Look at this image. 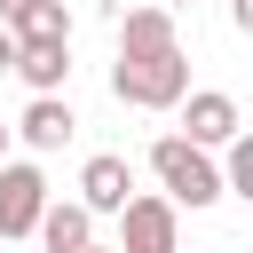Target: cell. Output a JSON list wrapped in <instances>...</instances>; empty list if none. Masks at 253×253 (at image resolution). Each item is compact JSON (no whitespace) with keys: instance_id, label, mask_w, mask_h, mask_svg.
<instances>
[{"instance_id":"6da1fadb","label":"cell","mask_w":253,"mask_h":253,"mask_svg":"<svg viewBox=\"0 0 253 253\" xmlns=\"http://www.w3.org/2000/svg\"><path fill=\"white\" fill-rule=\"evenodd\" d=\"M111 95L134 103V111H182L190 103V55L166 47V55H119L111 63Z\"/></svg>"},{"instance_id":"7a4b0ae2","label":"cell","mask_w":253,"mask_h":253,"mask_svg":"<svg viewBox=\"0 0 253 253\" xmlns=\"http://www.w3.org/2000/svg\"><path fill=\"white\" fill-rule=\"evenodd\" d=\"M150 174H158V190H166L174 206H190V213L213 206V198H229L213 150H198V142H182V134H158V142H150Z\"/></svg>"},{"instance_id":"3957f363","label":"cell","mask_w":253,"mask_h":253,"mask_svg":"<svg viewBox=\"0 0 253 253\" xmlns=\"http://www.w3.org/2000/svg\"><path fill=\"white\" fill-rule=\"evenodd\" d=\"M47 174L32 166V158H8L0 166V245H16V237H40V221H47Z\"/></svg>"},{"instance_id":"277c9868","label":"cell","mask_w":253,"mask_h":253,"mask_svg":"<svg viewBox=\"0 0 253 253\" xmlns=\"http://www.w3.org/2000/svg\"><path fill=\"white\" fill-rule=\"evenodd\" d=\"M119 253H182V206L134 190V206L119 213Z\"/></svg>"},{"instance_id":"5b68a950","label":"cell","mask_w":253,"mask_h":253,"mask_svg":"<svg viewBox=\"0 0 253 253\" xmlns=\"http://www.w3.org/2000/svg\"><path fill=\"white\" fill-rule=\"evenodd\" d=\"M237 134H245L237 95H221V87H190V103H182V142H198V150H229Z\"/></svg>"},{"instance_id":"8992f818","label":"cell","mask_w":253,"mask_h":253,"mask_svg":"<svg viewBox=\"0 0 253 253\" xmlns=\"http://www.w3.org/2000/svg\"><path fill=\"white\" fill-rule=\"evenodd\" d=\"M79 206H87V213H126V206H134V166H126L119 150H95V158L79 166Z\"/></svg>"},{"instance_id":"52a82bcc","label":"cell","mask_w":253,"mask_h":253,"mask_svg":"<svg viewBox=\"0 0 253 253\" xmlns=\"http://www.w3.org/2000/svg\"><path fill=\"white\" fill-rule=\"evenodd\" d=\"M166 47H182V32H174V8H126L119 16V55H166Z\"/></svg>"},{"instance_id":"ba28073f","label":"cell","mask_w":253,"mask_h":253,"mask_svg":"<svg viewBox=\"0 0 253 253\" xmlns=\"http://www.w3.org/2000/svg\"><path fill=\"white\" fill-rule=\"evenodd\" d=\"M16 134H24L32 150H63V142L79 134V119H71V103H63V95H32V103H24V119H16Z\"/></svg>"},{"instance_id":"9c48e42d","label":"cell","mask_w":253,"mask_h":253,"mask_svg":"<svg viewBox=\"0 0 253 253\" xmlns=\"http://www.w3.org/2000/svg\"><path fill=\"white\" fill-rule=\"evenodd\" d=\"M40 245H47V253H87V245H95V213H87L79 198H55L47 221H40Z\"/></svg>"},{"instance_id":"30bf717a","label":"cell","mask_w":253,"mask_h":253,"mask_svg":"<svg viewBox=\"0 0 253 253\" xmlns=\"http://www.w3.org/2000/svg\"><path fill=\"white\" fill-rule=\"evenodd\" d=\"M8 32H16V47H71V8L63 0H32Z\"/></svg>"},{"instance_id":"8fae6325","label":"cell","mask_w":253,"mask_h":253,"mask_svg":"<svg viewBox=\"0 0 253 253\" xmlns=\"http://www.w3.org/2000/svg\"><path fill=\"white\" fill-rule=\"evenodd\" d=\"M16 79H24L32 95H63V79H71V47H24Z\"/></svg>"},{"instance_id":"7c38bea8","label":"cell","mask_w":253,"mask_h":253,"mask_svg":"<svg viewBox=\"0 0 253 253\" xmlns=\"http://www.w3.org/2000/svg\"><path fill=\"white\" fill-rule=\"evenodd\" d=\"M221 182H229V198H245V206H253V134H237V142H229Z\"/></svg>"},{"instance_id":"4fadbf2b","label":"cell","mask_w":253,"mask_h":253,"mask_svg":"<svg viewBox=\"0 0 253 253\" xmlns=\"http://www.w3.org/2000/svg\"><path fill=\"white\" fill-rule=\"evenodd\" d=\"M16 63H24V47H16V32H8V24H0V79H8V71H16Z\"/></svg>"},{"instance_id":"5bb4252c","label":"cell","mask_w":253,"mask_h":253,"mask_svg":"<svg viewBox=\"0 0 253 253\" xmlns=\"http://www.w3.org/2000/svg\"><path fill=\"white\" fill-rule=\"evenodd\" d=\"M229 24H237V32L253 40V0H229Z\"/></svg>"},{"instance_id":"9a60e30c","label":"cell","mask_w":253,"mask_h":253,"mask_svg":"<svg viewBox=\"0 0 253 253\" xmlns=\"http://www.w3.org/2000/svg\"><path fill=\"white\" fill-rule=\"evenodd\" d=\"M24 8H32V0H0V24H16V16H24Z\"/></svg>"},{"instance_id":"2e32d148","label":"cell","mask_w":253,"mask_h":253,"mask_svg":"<svg viewBox=\"0 0 253 253\" xmlns=\"http://www.w3.org/2000/svg\"><path fill=\"white\" fill-rule=\"evenodd\" d=\"M8 134H16V126H0V166H8Z\"/></svg>"},{"instance_id":"e0dca14e","label":"cell","mask_w":253,"mask_h":253,"mask_svg":"<svg viewBox=\"0 0 253 253\" xmlns=\"http://www.w3.org/2000/svg\"><path fill=\"white\" fill-rule=\"evenodd\" d=\"M87 253H119V245H103V237H95V245H87Z\"/></svg>"},{"instance_id":"ac0fdd59","label":"cell","mask_w":253,"mask_h":253,"mask_svg":"<svg viewBox=\"0 0 253 253\" xmlns=\"http://www.w3.org/2000/svg\"><path fill=\"white\" fill-rule=\"evenodd\" d=\"M158 8H198V0H158Z\"/></svg>"},{"instance_id":"d6986e66","label":"cell","mask_w":253,"mask_h":253,"mask_svg":"<svg viewBox=\"0 0 253 253\" xmlns=\"http://www.w3.org/2000/svg\"><path fill=\"white\" fill-rule=\"evenodd\" d=\"M0 253H8V245H0Z\"/></svg>"}]
</instances>
